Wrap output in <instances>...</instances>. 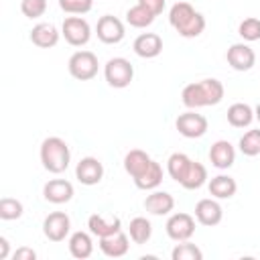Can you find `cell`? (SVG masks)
<instances>
[{"mask_svg":"<svg viewBox=\"0 0 260 260\" xmlns=\"http://www.w3.org/2000/svg\"><path fill=\"white\" fill-rule=\"evenodd\" d=\"M171 258L173 260H203V252L195 244H191V242L185 240V242H181V244H177L173 248Z\"/></svg>","mask_w":260,"mask_h":260,"instance_id":"31","label":"cell"},{"mask_svg":"<svg viewBox=\"0 0 260 260\" xmlns=\"http://www.w3.org/2000/svg\"><path fill=\"white\" fill-rule=\"evenodd\" d=\"M128 234L134 244H146L152 236V225L146 217H134L128 225Z\"/></svg>","mask_w":260,"mask_h":260,"instance_id":"27","label":"cell"},{"mask_svg":"<svg viewBox=\"0 0 260 260\" xmlns=\"http://www.w3.org/2000/svg\"><path fill=\"white\" fill-rule=\"evenodd\" d=\"M160 183H162V167H160L156 160H150L148 169H146L140 177L134 179V185H136L138 189H142V191H152V189H156Z\"/></svg>","mask_w":260,"mask_h":260,"instance_id":"22","label":"cell"},{"mask_svg":"<svg viewBox=\"0 0 260 260\" xmlns=\"http://www.w3.org/2000/svg\"><path fill=\"white\" fill-rule=\"evenodd\" d=\"M254 120V110L248 106V104H232L228 108V122L234 126V128H244V126H250Z\"/></svg>","mask_w":260,"mask_h":260,"instance_id":"24","label":"cell"},{"mask_svg":"<svg viewBox=\"0 0 260 260\" xmlns=\"http://www.w3.org/2000/svg\"><path fill=\"white\" fill-rule=\"evenodd\" d=\"M181 100L187 108L195 110V108H203V106H209L207 104V95H205V89L201 85V81H195V83H189L183 87V93H181Z\"/></svg>","mask_w":260,"mask_h":260,"instance_id":"23","label":"cell"},{"mask_svg":"<svg viewBox=\"0 0 260 260\" xmlns=\"http://www.w3.org/2000/svg\"><path fill=\"white\" fill-rule=\"evenodd\" d=\"M93 252V242H91V236L87 232H75L71 234L69 238V254L73 258H89Z\"/></svg>","mask_w":260,"mask_h":260,"instance_id":"21","label":"cell"},{"mask_svg":"<svg viewBox=\"0 0 260 260\" xmlns=\"http://www.w3.org/2000/svg\"><path fill=\"white\" fill-rule=\"evenodd\" d=\"M173 207H175V199L167 191H152L144 199V209L152 215H167L173 211Z\"/></svg>","mask_w":260,"mask_h":260,"instance_id":"18","label":"cell"},{"mask_svg":"<svg viewBox=\"0 0 260 260\" xmlns=\"http://www.w3.org/2000/svg\"><path fill=\"white\" fill-rule=\"evenodd\" d=\"M205 181H207V169L201 165V162H197V160H191V167H189V171H187V175H185V179L181 181V187H185V189H199V187H203L205 185Z\"/></svg>","mask_w":260,"mask_h":260,"instance_id":"26","label":"cell"},{"mask_svg":"<svg viewBox=\"0 0 260 260\" xmlns=\"http://www.w3.org/2000/svg\"><path fill=\"white\" fill-rule=\"evenodd\" d=\"M195 12H197V10H195L189 2H175V4L171 6V10H169V22H171V26L177 30V28H181Z\"/></svg>","mask_w":260,"mask_h":260,"instance_id":"28","label":"cell"},{"mask_svg":"<svg viewBox=\"0 0 260 260\" xmlns=\"http://www.w3.org/2000/svg\"><path fill=\"white\" fill-rule=\"evenodd\" d=\"M240 150L246 156H256L260 154V128L248 130L242 138H240Z\"/></svg>","mask_w":260,"mask_h":260,"instance_id":"32","label":"cell"},{"mask_svg":"<svg viewBox=\"0 0 260 260\" xmlns=\"http://www.w3.org/2000/svg\"><path fill=\"white\" fill-rule=\"evenodd\" d=\"M175 126L179 134L185 138H201L207 132V118L197 112H185V114H179Z\"/></svg>","mask_w":260,"mask_h":260,"instance_id":"7","label":"cell"},{"mask_svg":"<svg viewBox=\"0 0 260 260\" xmlns=\"http://www.w3.org/2000/svg\"><path fill=\"white\" fill-rule=\"evenodd\" d=\"M236 191H238V183L230 175H217V177H211L209 181V193L215 199H230L236 195Z\"/></svg>","mask_w":260,"mask_h":260,"instance_id":"20","label":"cell"},{"mask_svg":"<svg viewBox=\"0 0 260 260\" xmlns=\"http://www.w3.org/2000/svg\"><path fill=\"white\" fill-rule=\"evenodd\" d=\"M167 236L175 242H185L189 240L193 234H195V217L189 215V213H173L169 219H167Z\"/></svg>","mask_w":260,"mask_h":260,"instance_id":"6","label":"cell"},{"mask_svg":"<svg viewBox=\"0 0 260 260\" xmlns=\"http://www.w3.org/2000/svg\"><path fill=\"white\" fill-rule=\"evenodd\" d=\"M87 228H89V232H91L93 236L106 238V236H112V234L120 232V230H122V221H120V217H116V215L106 217V215H102V213H93V215H89V219H87Z\"/></svg>","mask_w":260,"mask_h":260,"instance_id":"14","label":"cell"},{"mask_svg":"<svg viewBox=\"0 0 260 260\" xmlns=\"http://www.w3.org/2000/svg\"><path fill=\"white\" fill-rule=\"evenodd\" d=\"M138 4H142L144 8H148L154 16H158L165 10V0H138Z\"/></svg>","mask_w":260,"mask_h":260,"instance_id":"38","label":"cell"},{"mask_svg":"<svg viewBox=\"0 0 260 260\" xmlns=\"http://www.w3.org/2000/svg\"><path fill=\"white\" fill-rule=\"evenodd\" d=\"M134 53L142 59H152L156 55H160L162 51V39L156 35V32H142L134 39V45H132Z\"/></svg>","mask_w":260,"mask_h":260,"instance_id":"13","label":"cell"},{"mask_svg":"<svg viewBox=\"0 0 260 260\" xmlns=\"http://www.w3.org/2000/svg\"><path fill=\"white\" fill-rule=\"evenodd\" d=\"M130 244H128V236L120 230L112 236H106V238H100V250L108 256V258H122L126 252H128Z\"/></svg>","mask_w":260,"mask_h":260,"instance_id":"17","label":"cell"},{"mask_svg":"<svg viewBox=\"0 0 260 260\" xmlns=\"http://www.w3.org/2000/svg\"><path fill=\"white\" fill-rule=\"evenodd\" d=\"M203 30H205V16H203L201 12H195L181 28H177V32H179L181 37H185V39H195V37H199Z\"/></svg>","mask_w":260,"mask_h":260,"instance_id":"30","label":"cell"},{"mask_svg":"<svg viewBox=\"0 0 260 260\" xmlns=\"http://www.w3.org/2000/svg\"><path fill=\"white\" fill-rule=\"evenodd\" d=\"M41 162L49 173H55V175L67 171V167L71 162V150H69L67 142L59 136L45 138L41 144Z\"/></svg>","mask_w":260,"mask_h":260,"instance_id":"1","label":"cell"},{"mask_svg":"<svg viewBox=\"0 0 260 260\" xmlns=\"http://www.w3.org/2000/svg\"><path fill=\"white\" fill-rule=\"evenodd\" d=\"M24 207L18 199H12V197H2L0 199V219L4 221H12V219H18L22 215Z\"/></svg>","mask_w":260,"mask_h":260,"instance_id":"33","label":"cell"},{"mask_svg":"<svg viewBox=\"0 0 260 260\" xmlns=\"http://www.w3.org/2000/svg\"><path fill=\"white\" fill-rule=\"evenodd\" d=\"M61 35L65 37V41L69 45L83 47L91 39V28H89L85 18H81V16H67L63 20V24H61Z\"/></svg>","mask_w":260,"mask_h":260,"instance_id":"4","label":"cell"},{"mask_svg":"<svg viewBox=\"0 0 260 260\" xmlns=\"http://www.w3.org/2000/svg\"><path fill=\"white\" fill-rule=\"evenodd\" d=\"M238 35H240L244 41H248V43L260 41V18H256V16L244 18V20L240 22V26H238Z\"/></svg>","mask_w":260,"mask_h":260,"instance_id":"34","label":"cell"},{"mask_svg":"<svg viewBox=\"0 0 260 260\" xmlns=\"http://www.w3.org/2000/svg\"><path fill=\"white\" fill-rule=\"evenodd\" d=\"M8 252H10V244L6 238H0V260H6L8 258Z\"/></svg>","mask_w":260,"mask_h":260,"instance_id":"40","label":"cell"},{"mask_svg":"<svg viewBox=\"0 0 260 260\" xmlns=\"http://www.w3.org/2000/svg\"><path fill=\"white\" fill-rule=\"evenodd\" d=\"M59 6L67 14H85L91 10L93 0H59Z\"/></svg>","mask_w":260,"mask_h":260,"instance_id":"36","label":"cell"},{"mask_svg":"<svg viewBox=\"0 0 260 260\" xmlns=\"http://www.w3.org/2000/svg\"><path fill=\"white\" fill-rule=\"evenodd\" d=\"M95 32H98V39L106 45H116L124 39V24L120 18L112 16V14H104L100 16L98 24H95Z\"/></svg>","mask_w":260,"mask_h":260,"instance_id":"8","label":"cell"},{"mask_svg":"<svg viewBox=\"0 0 260 260\" xmlns=\"http://www.w3.org/2000/svg\"><path fill=\"white\" fill-rule=\"evenodd\" d=\"M223 217V209L221 205L215 201V199H201L197 201L195 205V219L201 223V225H217Z\"/></svg>","mask_w":260,"mask_h":260,"instance_id":"12","label":"cell"},{"mask_svg":"<svg viewBox=\"0 0 260 260\" xmlns=\"http://www.w3.org/2000/svg\"><path fill=\"white\" fill-rule=\"evenodd\" d=\"M73 193H75L73 191V185L69 181H65V179H51L43 187V197L49 203H55V205H61V203L71 201Z\"/></svg>","mask_w":260,"mask_h":260,"instance_id":"11","label":"cell"},{"mask_svg":"<svg viewBox=\"0 0 260 260\" xmlns=\"http://www.w3.org/2000/svg\"><path fill=\"white\" fill-rule=\"evenodd\" d=\"M254 118L260 122V104H258V106H256V110H254Z\"/></svg>","mask_w":260,"mask_h":260,"instance_id":"41","label":"cell"},{"mask_svg":"<svg viewBox=\"0 0 260 260\" xmlns=\"http://www.w3.org/2000/svg\"><path fill=\"white\" fill-rule=\"evenodd\" d=\"M104 75H106V81L108 85L116 87V89H124L132 83V77H134V67L128 59L124 57H114L106 63L104 67Z\"/></svg>","mask_w":260,"mask_h":260,"instance_id":"2","label":"cell"},{"mask_svg":"<svg viewBox=\"0 0 260 260\" xmlns=\"http://www.w3.org/2000/svg\"><path fill=\"white\" fill-rule=\"evenodd\" d=\"M154 14L148 10V8H144L142 4H136V6H132L128 12H126V22L130 24V26H134V28H144V26H150L152 22H154Z\"/></svg>","mask_w":260,"mask_h":260,"instance_id":"29","label":"cell"},{"mask_svg":"<svg viewBox=\"0 0 260 260\" xmlns=\"http://www.w3.org/2000/svg\"><path fill=\"white\" fill-rule=\"evenodd\" d=\"M189 167H191V158H189L185 152H173V154L169 156V160H167V171H169L171 179H175L179 185H181V181L185 179Z\"/></svg>","mask_w":260,"mask_h":260,"instance_id":"25","label":"cell"},{"mask_svg":"<svg viewBox=\"0 0 260 260\" xmlns=\"http://www.w3.org/2000/svg\"><path fill=\"white\" fill-rule=\"evenodd\" d=\"M150 160H152V158H150L144 150L134 148V150H130V152L124 156V169H126V173H128L132 179H136V177H140V175L148 169Z\"/></svg>","mask_w":260,"mask_h":260,"instance_id":"19","label":"cell"},{"mask_svg":"<svg viewBox=\"0 0 260 260\" xmlns=\"http://www.w3.org/2000/svg\"><path fill=\"white\" fill-rule=\"evenodd\" d=\"M59 35L61 32L57 30L55 24H51V22H39L30 30V43L37 45V47H41V49H51V47H55L59 43Z\"/></svg>","mask_w":260,"mask_h":260,"instance_id":"15","label":"cell"},{"mask_svg":"<svg viewBox=\"0 0 260 260\" xmlns=\"http://www.w3.org/2000/svg\"><path fill=\"white\" fill-rule=\"evenodd\" d=\"M209 160H211V165L215 169H221V171L230 169L234 165V160H236V150H234L232 142H228V140L213 142L211 148H209Z\"/></svg>","mask_w":260,"mask_h":260,"instance_id":"16","label":"cell"},{"mask_svg":"<svg viewBox=\"0 0 260 260\" xmlns=\"http://www.w3.org/2000/svg\"><path fill=\"white\" fill-rule=\"evenodd\" d=\"M75 177L81 185H98L104 177V165L95 156H83L75 167Z\"/></svg>","mask_w":260,"mask_h":260,"instance_id":"9","label":"cell"},{"mask_svg":"<svg viewBox=\"0 0 260 260\" xmlns=\"http://www.w3.org/2000/svg\"><path fill=\"white\" fill-rule=\"evenodd\" d=\"M69 230H71V219L65 211H53L43 221V234L51 242H63L69 236Z\"/></svg>","mask_w":260,"mask_h":260,"instance_id":"5","label":"cell"},{"mask_svg":"<svg viewBox=\"0 0 260 260\" xmlns=\"http://www.w3.org/2000/svg\"><path fill=\"white\" fill-rule=\"evenodd\" d=\"M98 57L91 51H77L69 57V73L77 81H89L98 75Z\"/></svg>","mask_w":260,"mask_h":260,"instance_id":"3","label":"cell"},{"mask_svg":"<svg viewBox=\"0 0 260 260\" xmlns=\"http://www.w3.org/2000/svg\"><path fill=\"white\" fill-rule=\"evenodd\" d=\"M12 258H14V260H35V258H37V252H35L32 248L22 246V248H18V250L12 254Z\"/></svg>","mask_w":260,"mask_h":260,"instance_id":"39","label":"cell"},{"mask_svg":"<svg viewBox=\"0 0 260 260\" xmlns=\"http://www.w3.org/2000/svg\"><path fill=\"white\" fill-rule=\"evenodd\" d=\"M201 85H203V89H205V95H207V104H209V106H215V104H219V102L223 100L225 89H223V85H221L219 79H213V77L201 79Z\"/></svg>","mask_w":260,"mask_h":260,"instance_id":"35","label":"cell"},{"mask_svg":"<svg viewBox=\"0 0 260 260\" xmlns=\"http://www.w3.org/2000/svg\"><path fill=\"white\" fill-rule=\"evenodd\" d=\"M20 10L26 18H39L47 10V0H22Z\"/></svg>","mask_w":260,"mask_h":260,"instance_id":"37","label":"cell"},{"mask_svg":"<svg viewBox=\"0 0 260 260\" xmlns=\"http://www.w3.org/2000/svg\"><path fill=\"white\" fill-rule=\"evenodd\" d=\"M225 59H228V65L236 71H250L256 63V53L244 45V43H236L228 49L225 53Z\"/></svg>","mask_w":260,"mask_h":260,"instance_id":"10","label":"cell"}]
</instances>
